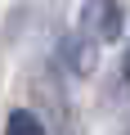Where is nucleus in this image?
Returning a JSON list of instances; mask_svg holds the SVG:
<instances>
[{
  "label": "nucleus",
  "instance_id": "nucleus-1",
  "mask_svg": "<svg viewBox=\"0 0 130 135\" xmlns=\"http://www.w3.org/2000/svg\"><path fill=\"white\" fill-rule=\"evenodd\" d=\"M76 27L90 32L99 45L103 41H117L121 27H126V9H121V0H85L81 14H76Z\"/></svg>",
  "mask_w": 130,
  "mask_h": 135
},
{
  "label": "nucleus",
  "instance_id": "nucleus-2",
  "mask_svg": "<svg viewBox=\"0 0 130 135\" xmlns=\"http://www.w3.org/2000/svg\"><path fill=\"white\" fill-rule=\"evenodd\" d=\"M58 63L67 68L72 77H90L94 72V63H99V41L90 36V32H67L63 36V45H58Z\"/></svg>",
  "mask_w": 130,
  "mask_h": 135
},
{
  "label": "nucleus",
  "instance_id": "nucleus-3",
  "mask_svg": "<svg viewBox=\"0 0 130 135\" xmlns=\"http://www.w3.org/2000/svg\"><path fill=\"white\" fill-rule=\"evenodd\" d=\"M5 135H45V122L36 113H27V108H14L5 117Z\"/></svg>",
  "mask_w": 130,
  "mask_h": 135
},
{
  "label": "nucleus",
  "instance_id": "nucleus-4",
  "mask_svg": "<svg viewBox=\"0 0 130 135\" xmlns=\"http://www.w3.org/2000/svg\"><path fill=\"white\" fill-rule=\"evenodd\" d=\"M121 81L130 86V45H126V54H121Z\"/></svg>",
  "mask_w": 130,
  "mask_h": 135
}]
</instances>
